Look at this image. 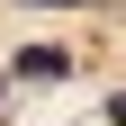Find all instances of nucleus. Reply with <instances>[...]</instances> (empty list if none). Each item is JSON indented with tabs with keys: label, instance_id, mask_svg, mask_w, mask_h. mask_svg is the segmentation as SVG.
<instances>
[{
	"label": "nucleus",
	"instance_id": "2",
	"mask_svg": "<svg viewBox=\"0 0 126 126\" xmlns=\"http://www.w3.org/2000/svg\"><path fill=\"white\" fill-rule=\"evenodd\" d=\"M108 117H117V126H126V90H117V99H108Z\"/></svg>",
	"mask_w": 126,
	"mask_h": 126
},
{
	"label": "nucleus",
	"instance_id": "1",
	"mask_svg": "<svg viewBox=\"0 0 126 126\" xmlns=\"http://www.w3.org/2000/svg\"><path fill=\"white\" fill-rule=\"evenodd\" d=\"M63 72H72V63H63L54 45H27V54H18V81H63Z\"/></svg>",
	"mask_w": 126,
	"mask_h": 126
}]
</instances>
